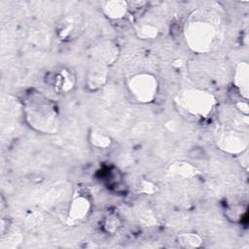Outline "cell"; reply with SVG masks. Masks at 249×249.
<instances>
[{
	"mask_svg": "<svg viewBox=\"0 0 249 249\" xmlns=\"http://www.w3.org/2000/svg\"><path fill=\"white\" fill-rule=\"evenodd\" d=\"M91 201L89 196L83 193L76 194L69 204L66 218L67 224L74 226L82 223L89 217Z\"/></svg>",
	"mask_w": 249,
	"mask_h": 249,
	"instance_id": "cell-6",
	"label": "cell"
},
{
	"mask_svg": "<svg viewBox=\"0 0 249 249\" xmlns=\"http://www.w3.org/2000/svg\"><path fill=\"white\" fill-rule=\"evenodd\" d=\"M236 107L241 111V113H243L245 116L248 115V104L246 101H238L236 103Z\"/></svg>",
	"mask_w": 249,
	"mask_h": 249,
	"instance_id": "cell-19",
	"label": "cell"
},
{
	"mask_svg": "<svg viewBox=\"0 0 249 249\" xmlns=\"http://www.w3.org/2000/svg\"><path fill=\"white\" fill-rule=\"evenodd\" d=\"M25 119L35 130L44 133H54L59 125L57 111L47 98L38 95L31 97L25 104Z\"/></svg>",
	"mask_w": 249,
	"mask_h": 249,
	"instance_id": "cell-2",
	"label": "cell"
},
{
	"mask_svg": "<svg viewBox=\"0 0 249 249\" xmlns=\"http://www.w3.org/2000/svg\"><path fill=\"white\" fill-rule=\"evenodd\" d=\"M76 84V76L69 68H61L54 72L52 78V85L57 93H67L71 91Z\"/></svg>",
	"mask_w": 249,
	"mask_h": 249,
	"instance_id": "cell-9",
	"label": "cell"
},
{
	"mask_svg": "<svg viewBox=\"0 0 249 249\" xmlns=\"http://www.w3.org/2000/svg\"><path fill=\"white\" fill-rule=\"evenodd\" d=\"M249 66L246 61H241L239 62L234 70V75H233V83L235 88L237 89L238 92L240 95L244 98H248V85H249Z\"/></svg>",
	"mask_w": 249,
	"mask_h": 249,
	"instance_id": "cell-10",
	"label": "cell"
},
{
	"mask_svg": "<svg viewBox=\"0 0 249 249\" xmlns=\"http://www.w3.org/2000/svg\"><path fill=\"white\" fill-rule=\"evenodd\" d=\"M177 241L180 244V246L185 248H196L199 247L201 245V238L193 232H184L180 233L177 236Z\"/></svg>",
	"mask_w": 249,
	"mask_h": 249,
	"instance_id": "cell-15",
	"label": "cell"
},
{
	"mask_svg": "<svg viewBox=\"0 0 249 249\" xmlns=\"http://www.w3.org/2000/svg\"><path fill=\"white\" fill-rule=\"evenodd\" d=\"M103 229L107 233L114 234L116 233L121 228V221L118 216L115 214H110L105 217L103 221Z\"/></svg>",
	"mask_w": 249,
	"mask_h": 249,
	"instance_id": "cell-17",
	"label": "cell"
},
{
	"mask_svg": "<svg viewBox=\"0 0 249 249\" xmlns=\"http://www.w3.org/2000/svg\"><path fill=\"white\" fill-rule=\"evenodd\" d=\"M89 141L93 147L97 149H106L112 143L111 137L106 132L96 128L90 130L89 134Z\"/></svg>",
	"mask_w": 249,
	"mask_h": 249,
	"instance_id": "cell-14",
	"label": "cell"
},
{
	"mask_svg": "<svg viewBox=\"0 0 249 249\" xmlns=\"http://www.w3.org/2000/svg\"><path fill=\"white\" fill-rule=\"evenodd\" d=\"M169 172L172 175L184 179H191L195 177L198 171L193 164L187 161H175L169 166Z\"/></svg>",
	"mask_w": 249,
	"mask_h": 249,
	"instance_id": "cell-13",
	"label": "cell"
},
{
	"mask_svg": "<svg viewBox=\"0 0 249 249\" xmlns=\"http://www.w3.org/2000/svg\"><path fill=\"white\" fill-rule=\"evenodd\" d=\"M176 102L187 114L196 118H206L213 111L216 105V98L209 91L189 89L177 95Z\"/></svg>",
	"mask_w": 249,
	"mask_h": 249,
	"instance_id": "cell-3",
	"label": "cell"
},
{
	"mask_svg": "<svg viewBox=\"0 0 249 249\" xmlns=\"http://www.w3.org/2000/svg\"><path fill=\"white\" fill-rule=\"evenodd\" d=\"M224 36L220 14L212 7L194 10L184 26L188 47L195 53H206L215 50Z\"/></svg>",
	"mask_w": 249,
	"mask_h": 249,
	"instance_id": "cell-1",
	"label": "cell"
},
{
	"mask_svg": "<svg viewBox=\"0 0 249 249\" xmlns=\"http://www.w3.org/2000/svg\"><path fill=\"white\" fill-rule=\"evenodd\" d=\"M141 192L147 195H153L157 192V185H155L153 182L149 180H143L141 182Z\"/></svg>",
	"mask_w": 249,
	"mask_h": 249,
	"instance_id": "cell-18",
	"label": "cell"
},
{
	"mask_svg": "<svg viewBox=\"0 0 249 249\" xmlns=\"http://www.w3.org/2000/svg\"><path fill=\"white\" fill-rule=\"evenodd\" d=\"M247 135L235 130L223 131L217 138L218 148L231 155H239L247 150Z\"/></svg>",
	"mask_w": 249,
	"mask_h": 249,
	"instance_id": "cell-5",
	"label": "cell"
},
{
	"mask_svg": "<svg viewBox=\"0 0 249 249\" xmlns=\"http://www.w3.org/2000/svg\"><path fill=\"white\" fill-rule=\"evenodd\" d=\"M108 78V65L94 60L91 62L87 73V85L90 90L101 88Z\"/></svg>",
	"mask_w": 249,
	"mask_h": 249,
	"instance_id": "cell-8",
	"label": "cell"
},
{
	"mask_svg": "<svg viewBox=\"0 0 249 249\" xmlns=\"http://www.w3.org/2000/svg\"><path fill=\"white\" fill-rule=\"evenodd\" d=\"M128 2L122 0H111L104 2L102 5L103 14L110 19L119 20L124 18L128 12Z\"/></svg>",
	"mask_w": 249,
	"mask_h": 249,
	"instance_id": "cell-11",
	"label": "cell"
},
{
	"mask_svg": "<svg viewBox=\"0 0 249 249\" xmlns=\"http://www.w3.org/2000/svg\"><path fill=\"white\" fill-rule=\"evenodd\" d=\"M118 53L117 46L110 41H105L95 48L94 60L100 61L109 66L117 59Z\"/></svg>",
	"mask_w": 249,
	"mask_h": 249,
	"instance_id": "cell-12",
	"label": "cell"
},
{
	"mask_svg": "<svg viewBox=\"0 0 249 249\" xmlns=\"http://www.w3.org/2000/svg\"><path fill=\"white\" fill-rule=\"evenodd\" d=\"M127 89L131 96L140 103L152 102L158 94L159 82L150 73H138L127 82Z\"/></svg>",
	"mask_w": 249,
	"mask_h": 249,
	"instance_id": "cell-4",
	"label": "cell"
},
{
	"mask_svg": "<svg viewBox=\"0 0 249 249\" xmlns=\"http://www.w3.org/2000/svg\"><path fill=\"white\" fill-rule=\"evenodd\" d=\"M159 28L152 23H143L136 29V35L140 39H155L159 35Z\"/></svg>",
	"mask_w": 249,
	"mask_h": 249,
	"instance_id": "cell-16",
	"label": "cell"
},
{
	"mask_svg": "<svg viewBox=\"0 0 249 249\" xmlns=\"http://www.w3.org/2000/svg\"><path fill=\"white\" fill-rule=\"evenodd\" d=\"M83 26L84 19L80 15H69L58 21L56 25V34L60 40H72L82 32Z\"/></svg>",
	"mask_w": 249,
	"mask_h": 249,
	"instance_id": "cell-7",
	"label": "cell"
}]
</instances>
